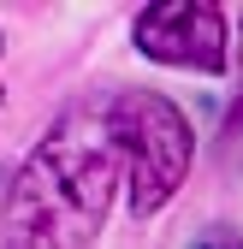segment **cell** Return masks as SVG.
Instances as JSON below:
<instances>
[{
  "mask_svg": "<svg viewBox=\"0 0 243 249\" xmlns=\"http://www.w3.org/2000/svg\"><path fill=\"white\" fill-rule=\"evenodd\" d=\"M119 148L107 119H59L18 166L6 196V249H89L107 220Z\"/></svg>",
  "mask_w": 243,
  "mask_h": 249,
  "instance_id": "1",
  "label": "cell"
},
{
  "mask_svg": "<svg viewBox=\"0 0 243 249\" xmlns=\"http://www.w3.org/2000/svg\"><path fill=\"white\" fill-rule=\"evenodd\" d=\"M107 137H113L125 184H131V213L137 220L160 213L190 172V142L196 137H190L184 113L166 95H155V89H125L107 107Z\"/></svg>",
  "mask_w": 243,
  "mask_h": 249,
  "instance_id": "2",
  "label": "cell"
},
{
  "mask_svg": "<svg viewBox=\"0 0 243 249\" xmlns=\"http://www.w3.org/2000/svg\"><path fill=\"white\" fill-rule=\"evenodd\" d=\"M196 249H243V237H237V231H226V226H220V231H208V237H202V243H196Z\"/></svg>",
  "mask_w": 243,
  "mask_h": 249,
  "instance_id": "4",
  "label": "cell"
},
{
  "mask_svg": "<svg viewBox=\"0 0 243 249\" xmlns=\"http://www.w3.org/2000/svg\"><path fill=\"white\" fill-rule=\"evenodd\" d=\"M137 48L160 66L220 71L226 66V12L214 0H155L137 12Z\"/></svg>",
  "mask_w": 243,
  "mask_h": 249,
  "instance_id": "3",
  "label": "cell"
}]
</instances>
